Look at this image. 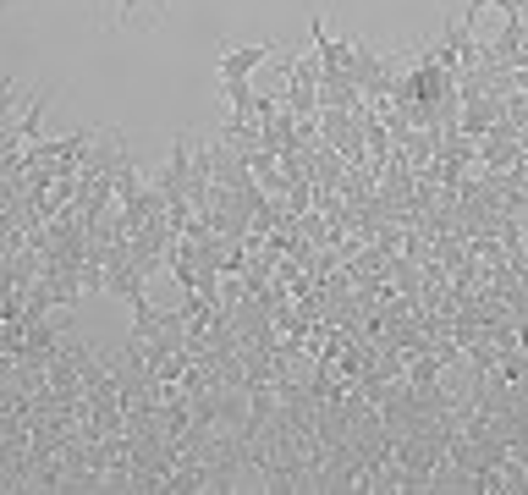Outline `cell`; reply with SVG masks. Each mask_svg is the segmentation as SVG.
Here are the masks:
<instances>
[{"instance_id":"cell-1","label":"cell","mask_w":528,"mask_h":495,"mask_svg":"<svg viewBox=\"0 0 528 495\" xmlns=\"http://www.w3.org/2000/svg\"><path fill=\"white\" fill-rule=\"evenodd\" d=\"M523 61H528V28H523V17H506V28L484 44L479 66H523Z\"/></svg>"},{"instance_id":"cell-2","label":"cell","mask_w":528,"mask_h":495,"mask_svg":"<svg viewBox=\"0 0 528 495\" xmlns=\"http://www.w3.org/2000/svg\"><path fill=\"white\" fill-rule=\"evenodd\" d=\"M264 61H275V44H226V50L215 55V72H220V83H226V77L259 72Z\"/></svg>"},{"instance_id":"cell-3","label":"cell","mask_w":528,"mask_h":495,"mask_svg":"<svg viewBox=\"0 0 528 495\" xmlns=\"http://www.w3.org/2000/svg\"><path fill=\"white\" fill-rule=\"evenodd\" d=\"M220 94H226L231 116H253V105H259V94H253L248 77H226V83H220Z\"/></svg>"},{"instance_id":"cell-4","label":"cell","mask_w":528,"mask_h":495,"mask_svg":"<svg viewBox=\"0 0 528 495\" xmlns=\"http://www.w3.org/2000/svg\"><path fill=\"white\" fill-rule=\"evenodd\" d=\"M0 11H6V0H0Z\"/></svg>"}]
</instances>
